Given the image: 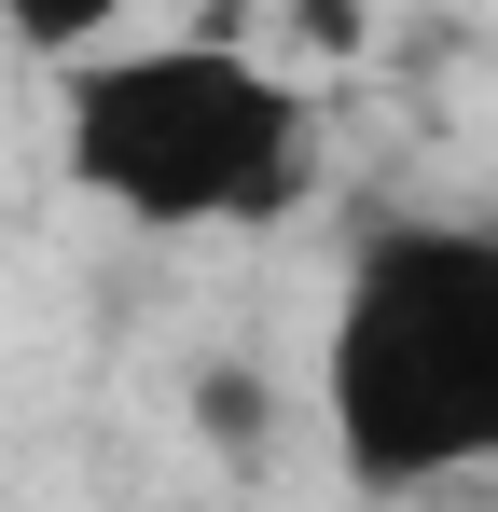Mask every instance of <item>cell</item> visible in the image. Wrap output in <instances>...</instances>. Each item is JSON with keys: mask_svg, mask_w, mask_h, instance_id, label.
<instances>
[{"mask_svg": "<svg viewBox=\"0 0 498 512\" xmlns=\"http://www.w3.org/2000/svg\"><path fill=\"white\" fill-rule=\"evenodd\" d=\"M346 485L429 499L498 471V222H374L319 333Z\"/></svg>", "mask_w": 498, "mask_h": 512, "instance_id": "obj_1", "label": "cell"}, {"mask_svg": "<svg viewBox=\"0 0 498 512\" xmlns=\"http://www.w3.org/2000/svg\"><path fill=\"white\" fill-rule=\"evenodd\" d=\"M56 167L139 236H263L319 180V111L236 42H97L56 84Z\"/></svg>", "mask_w": 498, "mask_h": 512, "instance_id": "obj_2", "label": "cell"}, {"mask_svg": "<svg viewBox=\"0 0 498 512\" xmlns=\"http://www.w3.org/2000/svg\"><path fill=\"white\" fill-rule=\"evenodd\" d=\"M0 28H14L28 56H56V70H70V56H97V42L125 28V0H0Z\"/></svg>", "mask_w": 498, "mask_h": 512, "instance_id": "obj_3", "label": "cell"}, {"mask_svg": "<svg viewBox=\"0 0 498 512\" xmlns=\"http://www.w3.org/2000/svg\"><path fill=\"white\" fill-rule=\"evenodd\" d=\"M194 402H208V429H222V443H249V429H263V388H249V374H208Z\"/></svg>", "mask_w": 498, "mask_h": 512, "instance_id": "obj_4", "label": "cell"}]
</instances>
